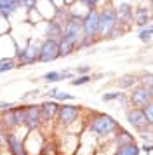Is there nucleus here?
<instances>
[{"mask_svg":"<svg viewBox=\"0 0 153 155\" xmlns=\"http://www.w3.org/2000/svg\"><path fill=\"white\" fill-rule=\"evenodd\" d=\"M118 26V16L117 9L106 7L99 11V28H97V37L99 38H110L113 31Z\"/></svg>","mask_w":153,"mask_h":155,"instance_id":"f257e3e1","label":"nucleus"},{"mask_svg":"<svg viewBox=\"0 0 153 155\" xmlns=\"http://www.w3.org/2000/svg\"><path fill=\"white\" fill-rule=\"evenodd\" d=\"M118 122L113 117L106 115V113H96L94 119H90L89 124V131L96 136H106V134L115 133L118 129Z\"/></svg>","mask_w":153,"mask_h":155,"instance_id":"f03ea898","label":"nucleus"},{"mask_svg":"<svg viewBox=\"0 0 153 155\" xmlns=\"http://www.w3.org/2000/svg\"><path fill=\"white\" fill-rule=\"evenodd\" d=\"M63 37L78 45V42L82 40V16L68 14L63 23Z\"/></svg>","mask_w":153,"mask_h":155,"instance_id":"7ed1b4c3","label":"nucleus"},{"mask_svg":"<svg viewBox=\"0 0 153 155\" xmlns=\"http://www.w3.org/2000/svg\"><path fill=\"white\" fill-rule=\"evenodd\" d=\"M97 28H99V11L89 9L85 12V16H82V38L96 40Z\"/></svg>","mask_w":153,"mask_h":155,"instance_id":"20e7f679","label":"nucleus"},{"mask_svg":"<svg viewBox=\"0 0 153 155\" xmlns=\"http://www.w3.org/2000/svg\"><path fill=\"white\" fill-rule=\"evenodd\" d=\"M129 101L134 108H145L148 103L153 101V96L150 92V87L145 84H139L136 87H132L131 94H129Z\"/></svg>","mask_w":153,"mask_h":155,"instance_id":"39448f33","label":"nucleus"},{"mask_svg":"<svg viewBox=\"0 0 153 155\" xmlns=\"http://www.w3.org/2000/svg\"><path fill=\"white\" fill-rule=\"evenodd\" d=\"M59 58V44L57 40L45 38L40 44V52H38V61L40 63H50Z\"/></svg>","mask_w":153,"mask_h":155,"instance_id":"423d86ee","label":"nucleus"},{"mask_svg":"<svg viewBox=\"0 0 153 155\" xmlns=\"http://www.w3.org/2000/svg\"><path fill=\"white\" fill-rule=\"evenodd\" d=\"M78 115H80V108L75 105H59L57 108V115H56V119H57V124L59 126H70V124H73L76 119H78Z\"/></svg>","mask_w":153,"mask_h":155,"instance_id":"0eeeda50","label":"nucleus"},{"mask_svg":"<svg viewBox=\"0 0 153 155\" xmlns=\"http://www.w3.org/2000/svg\"><path fill=\"white\" fill-rule=\"evenodd\" d=\"M127 122L131 124L138 133H146L148 131V122H146V117H145V112H143V108H129L127 110Z\"/></svg>","mask_w":153,"mask_h":155,"instance_id":"6e6552de","label":"nucleus"},{"mask_svg":"<svg viewBox=\"0 0 153 155\" xmlns=\"http://www.w3.org/2000/svg\"><path fill=\"white\" fill-rule=\"evenodd\" d=\"M38 52H40V45L28 40V45L21 51L19 58H18V66H26V64L37 63L38 61Z\"/></svg>","mask_w":153,"mask_h":155,"instance_id":"1a4fd4ad","label":"nucleus"},{"mask_svg":"<svg viewBox=\"0 0 153 155\" xmlns=\"http://www.w3.org/2000/svg\"><path fill=\"white\" fill-rule=\"evenodd\" d=\"M23 126H26L28 131H37L42 126L38 105H26V117H24V124Z\"/></svg>","mask_w":153,"mask_h":155,"instance_id":"9d476101","label":"nucleus"},{"mask_svg":"<svg viewBox=\"0 0 153 155\" xmlns=\"http://www.w3.org/2000/svg\"><path fill=\"white\" fill-rule=\"evenodd\" d=\"M40 108V119H42V124H49L56 119L57 115V108H59V103L54 101V99H49V101H44L42 105H38Z\"/></svg>","mask_w":153,"mask_h":155,"instance_id":"9b49d317","label":"nucleus"},{"mask_svg":"<svg viewBox=\"0 0 153 155\" xmlns=\"http://www.w3.org/2000/svg\"><path fill=\"white\" fill-rule=\"evenodd\" d=\"M5 141H7V148L12 155H26V148L24 143L12 133V131H7L5 134Z\"/></svg>","mask_w":153,"mask_h":155,"instance_id":"f8f14e48","label":"nucleus"},{"mask_svg":"<svg viewBox=\"0 0 153 155\" xmlns=\"http://www.w3.org/2000/svg\"><path fill=\"white\" fill-rule=\"evenodd\" d=\"M21 7L19 0H0V18H11V16Z\"/></svg>","mask_w":153,"mask_h":155,"instance_id":"ddd939ff","label":"nucleus"},{"mask_svg":"<svg viewBox=\"0 0 153 155\" xmlns=\"http://www.w3.org/2000/svg\"><path fill=\"white\" fill-rule=\"evenodd\" d=\"M63 37V25L57 19H52V21L47 23L45 26V38H50V40H59Z\"/></svg>","mask_w":153,"mask_h":155,"instance_id":"4468645a","label":"nucleus"},{"mask_svg":"<svg viewBox=\"0 0 153 155\" xmlns=\"http://www.w3.org/2000/svg\"><path fill=\"white\" fill-rule=\"evenodd\" d=\"M117 16H118V21L127 25V23H131L134 19V12H132V7L129 4H124V5H120L117 9Z\"/></svg>","mask_w":153,"mask_h":155,"instance_id":"2eb2a0df","label":"nucleus"},{"mask_svg":"<svg viewBox=\"0 0 153 155\" xmlns=\"http://www.w3.org/2000/svg\"><path fill=\"white\" fill-rule=\"evenodd\" d=\"M57 44H59V58H66L70 56L73 51H75V44L73 42H70L68 38H64V37H61L59 40H57Z\"/></svg>","mask_w":153,"mask_h":155,"instance_id":"dca6fc26","label":"nucleus"},{"mask_svg":"<svg viewBox=\"0 0 153 155\" xmlns=\"http://www.w3.org/2000/svg\"><path fill=\"white\" fill-rule=\"evenodd\" d=\"M139 152H141V148L132 141V143H125V145H120V147L117 148V152H115V155H139Z\"/></svg>","mask_w":153,"mask_h":155,"instance_id":"f3484780","label":"nucleus"},{"mask_svg":"<svg viewBox=\"0 0 153 155\" xmlns=\"http://www.w3.org/2000/svg\"><path fill=\"white\" fill-rule=\"evenodd\" d=\"M134 19H136V25L138 26H146L148 21H150V12H148V9L146 7H139L136 12H134Z\"/></svg>","mask_w":153,"mask_h":155,"instance_id":"a211bd4d","label":"nucleus"},{"mask_svg":"<svg viewBox=\"0 0 153 155\" xmlns=\"http://www.w3.org/2000/svg\"><path fill=\"white\" fill-rule=\"evenodd\" d=\"M12 113H14V119H16V124L18 127L24 124V117H26V106H12Z\"/></svg>","mask_w":153,"mask_h":155,"instance_id":"6ab92c4d","label":"nucleus"},{"mask_svg":"<svg viewBox=\"0 0 153 155\" xmlns=\"http://www.w3.org/2000/svg\"><path fill=\"white\" fill-rule=\"evenodd\" d=\"M115 141H117V145L120 147V145H125V143H132L134 138H132L127 131H124V129H120V127H118V129H117V136H115Z\"/></svg>","mask_w":153,"mask_h":155,"instance_id":"aec40b11","label":"nucleus"},{"mask_svg":"<svg viewBox=\"0 0 153 155\" xmlns=\"http://www.w3.org/2000/svg\"><path fill=\"white\" fill-rule=\"evenodd\" d=\"M42 80L47 84H54V82H59L64 78H63V71H47L45 75H42Z\"/></svg>","mask_w":153,"mask_h":155,"instance_id":"412c9836","label":"nucleus"},{"mask_svg":"<svg viewBox=\"0 0 153 155\" xmlns=\"http://www.w3.org/2000/svg\"><path fill=\"white\" fill-rule=\"evenodd\" d=\"M18 64H16V59L14 58H2L0 59V73H5V71L12 70Z\"/></svg>","mask_w":153,"mask_h":155,"instance_id":"4be33fe9","label":"nucleus"},{"mask_svg":"<svg viewBox=\"0 0 153 155\" xmlns=\"http://www.w3.org/2000/svg\"><path fill=\"white\" fill-rule=\"evenodd\" d=\"M136 80L138 78L134 77V75H125V77H122L118 80V87L120 89H132L134 84H136Z\"/></svg>","mask_w":153,"mask_h":155,"instance_id":"5701e85b","label":"nucleus"},{"mask_svg":"<svg viewBox=\"0 0 153 155\" xmlns=\"http://www.w3.org/2000/svg\"><path fill=\"white\" fill-rule=\"evenodd\" d=\"M52 99L57 101V103H64V101H73L75 96H73V94H68V92H64V91H56Z\"/></svg>","mask_w":153,"mask_h":155,"instance_id":"b1692460","label":"nucleus"},{"mask_svg":"<svg viewBox=\"0 0 153 155\" xmlns=\"http://www.w3.org/2000/svg\"><path fill=\"white\" fill-rule=\"evenodd\" d=\"M151 37H153V25H148V26H143L141 28V31H139V40L148 42Z\"/></svg>","mask_w":153,"mask_h":155,"instance_id":"393cba45","label":"nucleus"},{"mask_svg":"<svg viewBox=\"0 0 153 155\" xmlns=\"http://www.w3.org/2000/svg\"><path fill=\"white\" fill-rule=\"evenodd\" d=\"M143 112H145V117H146L148 126L153 127V101H151V103H148V105L143 108Z\"/></svg>","mask_w":153,"mask_h":155,"instance_id":"a878e982","label":"nucleus"},{"mask_svg":"<svg viewBox=\"0 0 153 155\" xmlns=\"http://www.w3.org/2000/svg\"><path fill=\"white\" fill-rule=\"evenodd\" d=\"M90 80H92V77H90V75H80V77H76V78H71V80H70V84H71V85H76V87H78V85L89 84Z\"/></svg>","mask_w":153,"mask_h":155,"instance_id":"bb28decb","label":"nucleus"},{"mask_svg":"<svg viewBox=\"0 0 153 155\" xmlns=\"http://www.w3.org/2000/svg\"><path fill=\"white\" fill-rule=\"evenodd\" d=\"M120 94L122 92H118V91H113V92H106V94H103V101H115V99L120 98Z\"/></svg>","mask_w":153,"mask_h":155,"instance_id":"cd10ccee","label":"nucleus"},{"mask_svg":"<svg viewBox=\"0 0 153 155\" xmlns=\"http://www.w3.org/2000/svg\"><path fill=\"white\" fill-rule=\"evenodd\" d=\"M5 134H7V131H5V129H4V126L0 124V148L7 147V141H5Z\"/></svg>","mask_w":153,"mask_h":155,"instance_id":"c85d7f7f","label":"nucleus"},{"mask_svg":"<svg viewBox=\"0 0 153 155\" xmlns=\"http://www.w3.org/2000/svg\"><path fill=\"white\" fill-rule=\"evenodd\" d=\"M80 2H82L87 9H96L97 4H99V0H80Z\"/></svg>","mask_w":153,"mask_h":155,"instance_id":"c756f323","label":"nucleus"},{"mask_svg":"<svg viewBox=\"0 0 153 155\" xmlns=\"http://www.w3.org/2000/svg\"><path fill=\"white\" fill-rule=\"evenodd\" d=\"M19 2H21V5H23V7L33 9L35 5H37V2H38V0H19Z\"/></svg>","mask_w":153,"mask_h":155,"instance_id":"7c9ffc66","label":"nucleus"},{"mask_svg":"<svg viewBox=\"0 0 153 155\" xmlns=\"http://www.w3.org/2000/svg\"><path fill=\"white\" fill-rule=\"evenodd\" d=\"M12 106H14V103H9V101H2V103H0V110H2V112H4V110H11Z\"/></svg>","mask_w":153,"mask_h":155,"instance_id":"2f4dec72","label":"nucleus"},{"mask_svg":"<svg viewBox=\"0 0 153 155\" xmlns=\"http://www.w3.org/2000/svg\"><path fill=\"white\" fill-rule=\"evenodd\" d=\"M90 71V66H78L76 68V73H80V75H87Z\"/></svg>","mask_w":153,"mask_h":155,"instance_id":"473e14b6","label":"nucleus"},{"mask_svg":"<svg viewBox=\"0 0 153 155\" xmlns=\"http://www.w3.org/2000/svg\"><path fill=\"white\" fill-rule=\"evenodd\" d=\"M141 150H143V152H146V153H151V152H153V145H150V143H145V145L141 147Z\"/></svg>","mask_w":153,"mask_h":155,"instance_id":"72a5a7b5","label":"nucleus"},{"mask_svg":"<svg viewBox=\"0 0 153 155\" xmlns=\"http://www.w3.org/2000/svg\"><path fill=\"white\" fill-rule=\"evenodd\" d=\"M148 87H150V92H151V96H153V84H151V85H148Z\"/></svg>","mask_w":153,"mask_h":155,"instance_id":"f704fd0d","label":"nucleus"},{"mask_svg":"<svg viewBox=\"0 0 153 155\" xmlns=\"http://www.w3.org/2000/svg\"><path fill=\"white\" fill-rule=\"evenodd\" d=\"M148 155H151V153H148Z\"/></svg>","mask_w":153,"mask_h":155,"instance_id":"c9c22d12","label":"nucleus"}]
</instances>
